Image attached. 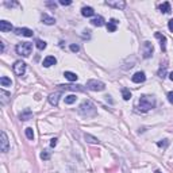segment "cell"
<instances>
[{"label": "cell", "instance_id": "obj_16", "mask_svg": "<svg viewBox=\"0 0 173 173\" xmlns=\"http://www.w3.org/2000/svg\"><path fill=\"white\" fill-rule=\"evenodd\" d=\"M81 14H83V16L89 18V16H93V15H95V11H93L92 7H83Z\"/></svg>", "mask_w": 173, "mask_h": 173}, {"label": "cell", "instance_id": "obj_12", "mask_svg": "<svg viewBox=\"0 0 173 173\" xmlns=\"http://www.w3.org/2000/svg\"><path fill=\"white\" fill-rule=\"evenodd\" d=\"M0 30L3 33H8V31L12 30V24L7 20H0Z\"/></svg>", "mask_w": 173, "mask_h": 173}, {"label": "cell", "instance_id": "obj_28", "mask_svg": "<svg viewBox=\"0 0 173 173\" xmlns=\"http://www.w3.org/2000/svg\"><path fill=\"white\" fill-rule=\"evenodd\" d=\"M24 133H26V137L29 138V139H33L34 138V131H33L31 127H27V129L24 130Z\"/></svg>", "mask_w": 173, "mask_h": 173}, {"label": "cell", "instance_id": "obj_31", "mask_svg": "<svg viewBox=\"0 0 173 173\" xmlns=\"http://www.w3.org/2000/svg\"><path fill=\"white\" fill-rule=\"evenodd\" d=\"M41 158H42V160H45V161L50 160V153H49V152H46V150H43L42 153H41Z\"/></svg>", "mask_w": 173, "mask_h": 173}, {"label": "cell", "instance_id": "obj_27", "mask_svg": "<svg viewBox=\"0 0 173 173\" xmlns=\"http://www.w3.org/2000/svg\"><path fill=\"white\" fill-rule=\"evenodd\" d=\"M122 96H123L124 100H130V99H131V92H130L129 88H123V89H122Z\"/></svg>", "mask_w": 173, "mask_h": 173}, {"label": "cell", "instance_id": "obj_7", "mask_svg": "<svg viewBox=\"0 0 173 173\" xmlns=\"http://www.w3.org/2000/svg\"><path fill=\"white\" fill-rule=\"evenodd\" d=\"M0 150L3 153H7L10 150V142H8V137L4 131H1V141H0Z\"/></svg>", "mask_w": 173, "mask_h": 173}, {"label": "cell", "instance_id": "obj_29", "mask_svg": "<svg viewBox=\"0 0 173 173\" xmlns=\"http://www.w3.org/2000/svg\"><path fill=\"white\" fill-rule=\"evenodd\" d=\"M37 47L39 50H43V49H46V42L45 41H41V39H38L37 41Z\"/></svg>", "mask_w": 173, "mask_h": 173}, {"label": "cell", "instance_id": "obj_34", "mask_svg": "<svg viewBox=\"0 0 173 173\" xmlns=\"http://www.w3.org/2000/svg\"><path fill=\"white\" fill-rule=\"evenodd\" d=\"M168 27H169V30L173 33V19H170L169 22H168Z\"/></svg>", "mask_w": 173, "mask_h": 173}, {"label": "cell", "instance_id": "obj_9", "mask_svg": "<svg viewBox=\"0 0 173 173\" xmlns=\"http://www.w3.org/2000/svg\"><path fill=\"white\" fill-rule=\"evenodd\" d=\"M15 34H18V35H23V37H29V38L34 35L33 30L27 29V27H18V29H15Z\"/></svg>", "mask_w": 173, "mask_h": 173}, {"label": "cell", "instance_id": "obj_3", "mask_svg": "<svg viewBox=\"0 0 173 173\" xmlns=\"http://www.w3.org/2000/svg\"><path fill=\"white\" fill-rule=\"evenodd\" d=\"M15 50H16V53L19 54V56L29 57V56L31 54V51H33V45H31L30 42H22V43H18L16 47H15Z\"/></svg>", "mask_w": 173, "mask_h": 173}, {"label": "cell", "instance_id": "obj_17", "mask_svg": "<svg viewBox=\"0 0 173 173\" xmlns=\"http://www.w3.org/2000/svg\"><path fill=\"white\" fill-rule=\"evenodd\" d=\"M117 27H118V22L115 19H111L108 23H107V30L110 31V33H114V31H117Z\"/></svg>", "mask_w": 173, "mask_h": 173}, {"label": "cell", "instance_id": "obj_23", "mask_svg": "<svg viewBox=\"0 0 173 173\" xmlns=\"http://www.w3.org/2000/svg\"><path fill=\"white\" fill-rule=\"evenodd\" d=\"M0 96H1V103L6 104L7 102H8V99H10V93L6 92L4 89H1L0 91Z\"/></svg>", "mask_w": 173, "mask_h": 173}, {"label": "cell", "instance_id": "obj_4", "mask_svg": "<svg viewBox=\"0 0 173 173\" xmlns=\"http://www.w3.org/2000/svg\"><path fill=\"white\" fill-rule=\"evenodd\" d=\"M86 88L89 91L99 92V91H103L104 88H106V85H104V83H102V81H99V80H89L86 83Z\"/></svg>", "mask_w": 173, "mask_h": 173}, {"label": "cell", "instance_id": "obj_8", "mask_svg": "<svg viewBox=\"0 0 173 173\" xmlns=\"http://www.w3.org/2000/svg\"><path fill=\"white\" fill-rule=\"evenodd\" d=\"M106 4L108 7L118 8V10H123L124 7H126V1H123V0H107Z\"/></svg>", "mask_w": 173, "mask_h": 173}, {"label": "cell", "instance_id": "obj_10", "mask_svg": "<svg viewBox=\"0 0 173 173\" xmlns=\"http://www.w3.org/2000/svg\"><path fill=\"white\" fill-rule=\"evenodd\" d=\"M131 80H133V83L139 84V83H143V81L146 80V76H145L143 72H137V73L131 77Z\"/></svg>", "mask_w": 173, "mask_h": 173}, {"label": "cell", "instance_id": "obj_19", "mask_svg": "<svg viewBox=\"0 0 173 173\" xmlns=\"http://www.w3.org/2000/svg\"><path fill=\"white\" fill-rule=\"evenodd\" d=\"M33 118V112L30 110H24L23 112L20 114V120H29Z\"/></svg>", "mask_w": 173, "mask_h": 173}, {"label": "cell", "instance_id": "obj_5", "mask_svg": "<svg viewBox=\"0 0 173 173\" xmlns=\"http://www.w3.org/2000/svg\"><path fill=\"white\" fill-rule=\"evenodd\" d=\"M14 72L16 76H23L24 72H26V64L23 61H16L14 64Z\"/></svg>", "mask_w": 173, "mask_h": 173}, {"label": "cell", "instance_id": "obj_32", "mask_svg": "<svg viewBox=\"0 0 173 173\" xmlns=\"http://www.w3.org/2000/svg\"><path fill=\"white\" fill-rule=\"evenodd\" d=\"M70 50H72V51H73V53H77V51H79V50H80V47H79V45H70Z\"/></svg>", "mask_w": 173, "mask_h": 173}, {"label": "cell", "instance_id": "obj_20", "mask_svg": "<svg viewBox=\"0 0 173 173\" xmlns=\"http://www.w3.org/2000/svg\"><path fill=\"white\" fill-rule=\"evenodd\" d=\"M60 88L70 91H83V85H60Z\"/></svg>", "mask_w": 173, "mask_h": 173}, {"label": "cell", "instance_id": "obj_41", "mask_svg": "<svg viewBox=\"0 0 173 173\" xmlns=\"http://www.w3.org/2000/svg\"><path fill=\"white\" fill-rule=\"evenodd\" d=\"M154 173H161V172H160V170H156V172H154Z\"/></svg>", "mask_w": 173, "mask_h": 173}, {"label": "cell", "instance_id": "obj_35", "mask_svg": "<svg viewBox=\"0 0 173 173\" xmlns=\"http://www.w3.org/2000/svg\"><path fill=\"white\" fill-rule=\"evenodd\" d=\"M168 100H169L170 103L173 104V92H169V93H168Z\"/></svg>", "mask_w": 173, "mask_h": 173}, {"label": "cell", "instance_id": "obj_36", "mask_svg": "<svg viewBox=\"0 0 173 173\" xmlns=\"http://www.w3.org/2000/svg\"><path fill=\"white\" fill-rule=\"evenodd\" d=\"M57 141H58L57 138H53V139H51V142H50V146H51V147L56 146V145H57Z\"/></svg>", "mask_w": 173, "mask_h": 173}, {"label": "cell", "instance_id": "obj_37", "mask_svg": "<svg viewBox=\"0 0 173 173\" xmlns=\"http://www.w3.org/2000/svg\"><path fill=\"white\" fill-rule=\"evenodd\" d=\"M47 6H49V7H51V8H56V7H57V4L56 3H50V1H47Z\"/></svg>", "mask_w": 173, "mask_h": 173}, {"label": "cell", "instance_id": "obj_22", "mask_svg": "<svg viewBox=\"0 0 173 173\" xmlns=\"http://www.w3.org/2000/svg\"><path fill=\"white\" fill-rule=\"evenodd\" d=\"M84 138H85L86 142H89V143H99V142H100V141L97 139L96 137L91 135V134H85V135H84Z\"/></svg>", "mask_w": 173, "mask_h": 173}, {"label": "cell", "instance_id": "obj_13", "mask_svg": "<svg viewBox=\"0 0 173 173\" xmlns=\"http://www.w3.org/2000/svg\"><path fill=\"white\" fill-rule=\"evenodd\" d=\"M41 19H42V23L47 24V26H51V24L56 23V19H54V18H51V16H49L47 14H42Z\"/></svg>", "mask_w": 173, "mask_h": 173}, {"label": "cell", "instance_id": "obj_18", "mask_svg": "<svg viewBox=\"0 0 173 173\" xmlns=\"http://www.w3.org/2000/svg\"><path fill=\"white\" fill-rule=\"evenodd\" d=\"M91 23H92L93 26L102 27V26L104 24V18H103V16H96V18H93V19L91 20Z\"/></svg>", "mask_w": 173, "mask_h": 173}, {"label": "cell", "instance_id": "obj_14", "mask_svg": "<svg viewBox=\"0 0 173 173\" xmlns=\"http://www.w3.org/2000/svg\"><path fill=\"white\" fill-rule=\"evenodd\" d=\"M56 64H57V60H56V57H53V56H47L43 60V66L45 68H49L51 65H56Z\"/></svg>", "mask_w": 173, "mask_h": 173}, {"label": "cell", "instance_id": "obj_6", "mask_svg": "<svg viewBox=\"0 0 173 173\" xmlns=\"http://www.w3.org/2000/svg\"><path fill=\"white\" fill-rule=\"evenodd\" d=\"M153 51H154V47L150 42H143V46H142V54L145 58H149V57L153 56Z\"/></svg>", "mask_w": 173, "mask_h": 173}, {"label": "cell", "instance_id": "obj_39", "mask_svg": "<svg viewBox=\"0 0 173 173\" xmlns=\"http://www.w3.org/2000/svg\"><path fill=\"white\" fill-rule=\"evenodd\" d=\"M0 50H1V53L4 51V43L3 42H0Z\"/></svg>", "mask_w": 173, "mask_h": 173}, {"label": "cell", "instance_id": "obj_11", "mask_svg": "<svg viewBox=\"0 0 173 173\" xmlns=\"http://www.w3.org/2000/svg\"><path fill=\"white\" fill-rule=\"evenodd\" d=\"M154 35H156L157 39H160L161 49H162V51H165V50H167V37H165V35H162L161 33H156Z\"/></svg>", "mask_w": 173, "mask_h": 173}, {"label": "cell", "instance_id": "obj_38", "mask_svg": "<svg viewBox=\"0 0 173 173\" xmlns=\"http://www.w3.org/2000/svg\"><path fill=\"white\" fill-rule=\"evenodd\" d=\"M157 145H158V146H167V145H168V141H165V142H158Z\"/></svg>", "mask_w": 173, "mask_h": 173}, {"label": "cell", "instance_id": "obj_1", "mask_svg": "<svg viewBox=\"0 0 173 173\" xmlns=\"http://www.w3.org/2000/svg\"><path fill=\"white\" fill-rule=\"evenodd\" d=\"M156 106V99L153 96H149V95H143L139 99V107L143 111H149L152 108H154Z\"/></svg>", "mask_w": 173, "mask_h": 173}, {"label": "cell", "instance_id": "obj_2", "mask_svg": "<svg viewBox=\"0 0 173 173\" xmlns=\"http://www.w3.org/2000/svg\"><path fill=\"white\" fill-rule=\"evenodd\" d=\"M79 112L81 115H85V117H93L96 114V108L91 102H84L81 103V106L79 107Z\"/></svg>", "mask_w": 173, "mask_h": 173}, {"label": "cell", "instance_id": "obj_15", "mask_svg": "<svg viewBox=\"0 0 173 173\" xmlns=\"http://www.w3.org/2000/svg\"><path fill=\"white\" fill-rule=\"evenodd\" d=\"M61 93L60 92H56V93H51L49 96V103L51 104V106H57L58 104V99H60Z\"/></svg>", "mask_w": 173, "mask_h": 173}, {"label": "cell", "instance_id": "obj_33", "mask_svg": "<svg viewBox=\"0 0 173 173\" xmlns=\"http://www.w3.org/2000/svg\"><path fill=\"white\" fill-rule=\"evenodd\" d=\"M60 4L61 6H70L72 1H70V0H60Z\"/></svg>", "mask_w": 173, "mask_h": 173}, {"label": "cell", "instance_id": "obj_40", "mask_svg": "<svg viewBox=\"0 0 173 173\" xmlns=\"http://www.w3.org/2000/svg\"><path fill=\"white\" fill-rule=\"evenodd\" d=\"M169 79L173 81V72H170V73H169Z\"/></svg>", "mask_w": 173, "mask_h": 173}, {"label": "cell", "instance_id": "obj_30", "mask_svg": "<svg viewBox=\"0 0 173 173\" xmlns=\"http://www.w3.org/2000/svg\"><path fill=\"white\" fill-rule=\"evenodd\" d=\"M165 73H167V65H164V68L161 66L160 70H158V76L161 77V79H164L165 77Z\"/></svg>", "mask_w": 173, "mask_h": 173}, {"label": "cell", "instance_id": "obj_26", "mask_svg": "<svg viewBox=\"0 0 173 173\" xmlns=\"http://www.w3.org/2000/svg\"><path fill=\"white\" fill-rule=\"evenodd\" d=\"M76 99V95H68V96H65V104H73Z\"/></svg>", "mask_w": 173, "mask_h": 173}, {"label": "cell", "instance_id": "obj_24", "mask_svg": "<svg viewBox=\"0 0 173 173\" xmlns=\"http://www.w3.org/2000/svg\"><path fill=\"white\" fill-rule=\"evenodd\" d=\"M0 84H1V86H11L12 81H11V79H8V77L3 76L1 79H0Z\"/></svg>", "mask_w": 173, "mask_h": 173}, {"label": "cell", "instance_id": "obj_21", "mask_svg": "<svg viewBox=\"0 0 173 173\" xmlns=\"http://www.w3.org/2000/svg\"><path fill=\"white\" fill-rule=\"evenodd\" d=\"M64 76H65V79H68L69 81H76L77 79H79V76H77L76 73H73V72H65Z\"/></svg>", "mask_w": 173, "mask_h": 173}, {"label": "cell", "instance_id": "obj_25", "mask_svg": "<svg viewBox=\"0 0 173 173\" xmlns=\"http://www.w3.org/2000/svg\"><path fill=\"white\" fill-rule=\"evenodd\" d=\"M160 10H161V12H164V14L170 12V4L168 3V1H165V3H162L160 6Z\"/></svg>", "mask_w": 173, "mask_h": 173}]
</instances>
